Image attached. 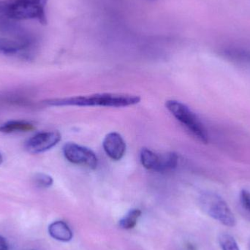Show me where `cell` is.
<instances>
[{
    "label": "cell",
    "mask_w": 250,
    "mask_h": 250,
    "mask_svg": "<svg viewBox=\"0 0 250 250\" xmlns=\"http://www.w3.org/2000/svg\"><path fill=\"white\" fill-rule=\"evenodd\" d=\"M141 101L138 95L128 94L101 93L72 98L47 100L45 104L51 106L110 107L123 108L136 105Z\"/></svg>",
    "instance_id": "obj_1"
},
{
    "label": "cell",
    "mask_w": 250,
    "mask_h": 250,
    "mask_svg": "<svg viewBox=\"0 0 250 250\" xmlns=\"http://www.w3.org/2000/svg\"><path fill=\"white\" fill-rule=\"evenodd\" d=\"M48 0H1L0 16L13 20H36L47 23Z\"/></svg>",
    "instance_id": "obj_2"
},
{
    "label": "cell",
    "mask_w": 250,
    "mask_h": 250,
    "mask_svg": "<svg viewBox=\"0 0 250 250\" xmlns=\"http://www.w3.org/2000/svg\"><path fill=\"white\" fill-rule=\"evenodd\" d=\"M166 108L198 141L204 144L208 142V135L205 126L198 116L185 104L177 101H167Z\"/></svg>",
    "instance_id": "obj_3"
},
{
    "label": "cell",
    "mask_w": 250,
    "mask_h": 250,
    "mask_svg": "<svg viewBox=\"0 0 250 250\" xmlns=\"http://www.w3.org/2000/svg\"><path fill=\"white\" fill-rule=\"evenodd\" d=\"M200 206L206 214L228 227H234L236 220L227 203L222 197L212 192H204L200 195Z\"/></svg>",
    "instance_id": "obj_4"
},
{
    "label": "cell",
    "mask_w": 250,
    "mask_h": 250,
    "mask_svg": "<svg viewBox=\"0 0 250 250\" xmlns=\"http://www.w3.org/2000/svg\"><path fill=\"white\" fill-rule=\"evenodd\" d=\"M140 161L147 170L167 172L177 167L179 157L173 152L158 154L149 148H143L140 152Z\"/></svg>",
    "instance_id": "obj_5"
},
{
    "label": "cell",
    "mask_w": 250,
    "mask_h": 250,
    "mask_svg": "<svg viewBox=\"0 0 250 250\" xmlns=\"http://www.w3.org/2000/svg\"><path fill=\"white\" fill-rule=\"evenodd\" d=\"M63 154L67 161L89 169L98 167V159L90 148L75 143H67L63 146Z\"/></svg>",
    "instance_id": "obj_6"
},
{
    "label": "cell",
    "mask_w": 250,
    "mask_h": 250,
    "mask_svg": "<svg viewBox=\"0 0 250 250\" xmlns=\"http://www.w3.org/2000/svg\"><path fill=\"white\" fill-rule=\"evenodd\" d=\"M61 139L58 131L39 132L26 141L25 148L31 154H41L55 146Z\"/></svg>",
    "instance_id": "obj_7"
},
{
    "label": "cell",
    "mask_w": 250,
    "mask_h": 250,
    "mask_svg": "<svg viewBox=\"0 0 250 250\" xmlns=\"http://www.w3.org/2000/svg\"><path fill=\"white\" fill-rule=\"evenodd\" d=\"M103 146L107 155L115 161L121 160L126 152V143L118 132H110L105 135Z\"/></svg>",
    "instance_id": "obj_8"
},
{
    "label": "cell",
    "mask_w": 250,
    "mask_h": 250,
    "mask_svg": "<svg viewBox=\"0 0 250 250\" xmlns=\"http://www.w3.org/2000/svg\"><path fill=\"white\" fill-rule=\"evenodd\" d=\"M48 233L53 239L60 242H70L73 238V233L67 224L62 221H56L48 227Z\"/></svg>",
    "instance_id": "obj_9"
},
{
    "label": "cell",
    "mask_w": 250,
    "mask_h": 250,
    "mask_svg": "<svg viewBox=\"0 0 250 250\" xmlns=\"http://www.w3.org/2000/svg\"><path fill=\"white\" fill-rule=\"evenodd\" d=\"M35 125L29 122L21 120H13L4 123L0 126V132L4 134L16 133V132H27L34 130Z\"/></svg>",
    "instance_id": "obj_10"
},
{
    "label": "cell",
    "mask_w": 250,
    "mask_h": 250,
    "mask_svg": "<svg viewBox=\"0 0 250 250\" xmlns=\"http://www.w3.org/2000/svg\"><path fill=\"white\" fill-rule=\"evenodd\" d=\"M27 46L28 43L26 42L0 38V53L2 54H16L23 51Z\"/></svg>",
    "instance_id": "obj_11"
},
{
    "label": "cell",
    "mask_w": 250,
    "mask_h": 250,
    "mask_svg": "<svg viewBox=\"0 0 250 250\" xmlns=\"http://www.w3.org/2000/svg\"><path fill=\"white\" fill-rule=\"evenodd\" d=\"M141 211L138 209H133L122 219L120 222V227L124 229H133L136 226L137 220L141 216Z\"/></svg>",
    "instance_id": "obj_12"
},
{
    "label": "cell",
    "mask_w": 250,
    "mask_h": 250,
    "mask_svg": "<svg viewBox=\"0 0 250 250\" xmlns=\"http://www.w3.org/2000/svg\"><path fill=\"white\" fill-rule=\"evenodd\" d=\"M218 240L222 250H240L234 238L229 233H221Z\"/></svg>",
    "instance_id": "obj_13"
},
{
    "label": "cell",
    "mask_w": 250,
    "mask_h": 250,
    "mask_svg": "<svg viewBox=\"0 0 250 250\" xmlns=\"http://www.w3.org/2000/svg\"><path fill=\"white\" fill-rule=\"evenodd\" d=\"M34 183L40 188H48L54 183L53 178L45 173H36L33 178Z\"/></svg>",
    "instance_id": "obj_14"
},
{
    "label": "cell",
    "mask_w": 250,
    "mask_h": 250,
    "mask_svg": "<svg viewBox=\"0 0 250 250\" xmlns=\"http://www.w3.org/2000/svg\"><path fill=\"white\" fill-rule=\"evenodd\" d=\"M240 197L242 205L250 212V192L249 191L244 189L241 192Z\"/></svg>",
    "instance_id": "obj_15"
},
{
    "label": "cell",
    "mask_w": 250,
    "mask_h": 250,
    "mask_svg": "<svg viewBox=\"0 0 250 250\" xmlns=\"http://www.w3.org/2000/svg\"><path fill=\"white\" fill-rule=\"evenodd\" d=\"M9 246L7 240L2 236H0V250H8Z\"/></svg>",
    "instance_id": "obj_16"
},
{
    "label": "cell",
    "mask_w": 250,
    "mask_h": 250,
    "mask_svg": "<svg viewBox=\"0 0 250 250\" xmlns=\"http://www.w3.org/2000/svg\"><path fill=\"white\" fill-rule=\"evenodd\" d=\"M2 162H3V157H2V155H1V153H0V165H1V163H2Z\"/></svg>",
    "instance_id": "obj_17"
},
{
    "label": "cell",
    "mask_w": 250,
    "mask_h": 250,
    "mask_svg": "<svg viewBox=\"0 0 250 250\" xmlns=\"http://www.w3.org/2000/svg\"><path fill=\"white\" fill-rule=\"evenodd\" d=\"M147 1H157V0H147Z\"/></svg>",
    "instance_id": "obj_18"
},
{
    "label": "cell",
    "mask_w": 250,
    "mask_h": 250,
    "mask_svg": "<svg viewBox=\"0 0 250 250\" xmlns=\"http://www.w3.org/2000/svg\"><path fill=\"white\" fill-rule=\"evenodd\" d=\"M249 250H250V242H249Z\"/></svg>",
    "instance_id": "obj_19"
}]
</instances>
